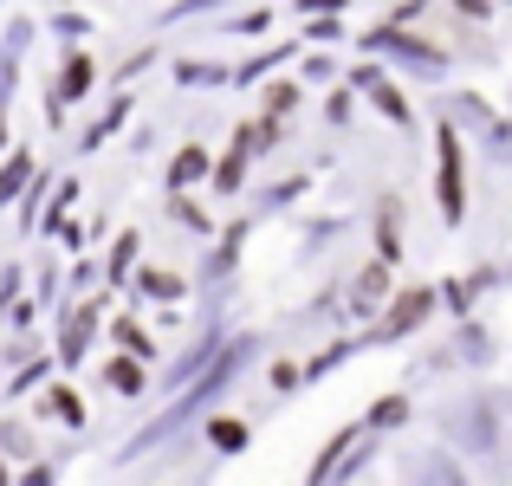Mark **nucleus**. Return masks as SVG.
<instances>
[{
	"mask_svg": "<svg viewBox=\"0 0 512 486\" xmlns=\"http://www.w3.org/2000/svg\"><path fill=\"white\" fill-rule=\"evenodd\" d=\"M441 208L461 214V143H454V130H441Z\"/></svg>",
	"mask_w": 512,
	"mask_h": 486,
	"instance_id": "obj_1",
	"label": "nucleus"
},
{
	"mask_svg": "<svg viewBox=\"0 0 512 486\" xmlns=\"http://www.w3.org/2000/svg\"><path fill=\"white\" fill-rule=\"evenodd\" d=\"M422 312H428V292H409V299H402L396 312H389V324H383V337H402V331H409V324L422 318Z\"/></svg>",
	"mask_w": 512,
	"mask_h": 486,
	"instance_id": "obj_2",
	"label": "nucleus"
},
{
	"mask_svg": "<svg viewBox=\"0 0 512 486\" xmlns=\"http://www.w3.org/2000/svg\"><path fill=\"white\" fill-rule=\"evenodd\" d=\"M85 85H91V65H85V59H72V65H65V85L52 91V117H59V104H65V98H78Z\"/></svg>",
	"mask_w": 512,
	"mask_h": 486,
	"instance_id": "obj_3",
	"label": "nucleus"
},
{
	"mask_svg": "<svg viewBox=\"0 0 512 486\" xmlns=\"http://www.w3.org/2000/svg\"><path fill=\"white\" fill-rule=\"evenodd\" d=\"M357 85H363V91H370V98H376V104H383V111H389V117H396V124H402V117H409V111H402V98H396V91H389V85H383V78H370V72H357Z\"/></svg>",
	"mask_w": 512,
	"mask_h": 486,
	"instance_id": "obj_4",
	"label": "nucleus"
},
{
	"mask_svg": "<svg viewBox=\"0 0 512 486\" xmlns=\"http://www.w3.org/2000/svg\"><path fill=\"white\" fill-rule=\"evenodd\" d=\"M26 175H33V162H26V156H13V162H7V175H0V201H13V195H20V188H26Z\"/></svg>",
	"mask_w": 512,
	"mask_h": 486,
	"instance_id": "obj_5",
	"label": "nucleus"
},
{
	"mask_svg": "<svg viewBox=\"0 0 512 486\" xmlns=\"http://www.w3.org/2000/svg\"><path fill=\"white\" fill-rule=\"evenodd\" d=\"M111 389H117V396H137V389H143V370H137V363H111Z\"/></svg>",
	"mask_w": 512,
	"mask_h": 486,
	"instance_id": "obj_6",
	"label": "nucleus"
},
{
	"mask_svg": "<svg viewBox=\"0 0 512 486\" xmlns=\"http://www.w3.org/2000/svg\"><path fill=\"white\" fill-rule=\"evenodd\" d=\"M383 286H389V273L383 266H370V273L357 279V305H370V299H383Z\"/></svg>",
	"mask_w": 512,
	"mask_h": 486,
	"instance_id": "obj_7",
	"label": "nucleus"
},
{
	"mask_svg": "<svg viewBox=\"0 0 512 486\" xmlns=\"http://www.w3.org/2000/svg\"><path fill=\"white\" fill-rule=\"evenodd\" d=\"M208 435H214V448H227V454H234L240 441H247V428H240V422H214Z\"/></svg>",
	"mask_w": 512,
	"mask_h": 486,
	"instance_id": "obj_8",
	"label": "nucleus"
},
{
	"mask_svg": "<svg viewBox=\"0 0 512 486\" xmlns=\"http://www.w3.org/2000/svg\"><path fill=\"white\" fill-rule=\"evenodd\" d=\"M208 169V162H201V150H188V156H175V182H195V175Z\"/></svg>",
	"mask_w": 512,
	"mask_h": 486,
	"instance_id": "obj_9",
	"label": "nucleus"
},
{
	"mask_svg": "<svg viewBox=\"0 0 512 486\" xmlns=\"http://www.w3.org/2000/svg\"><path fill=\"white\" fill-rule=\"evenodd\" d=\"M143 286H150L156 299H175V279H169V273H143Z\"/></svg>",
	"mask_w": 512,
	"mask_h": 486,
	"instance_id": "obj_10",
	"label": "nucleus"
}]
</instances>
